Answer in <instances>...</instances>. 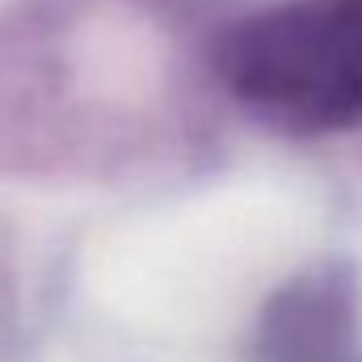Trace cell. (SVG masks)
Instances as JSON below:
<instances>
[{
  "label": "cell",
  "instance_id": "1",
  "mask_svg": "<svg viewBox=\"0 0 362 362\" xmlns=\"http://www.w3.org/2000/svg\"><path fill=\"white\" fill-rule=\"evenodd\" d=\"M219 72L249 110L286 131L362 122V0H295L219 42Z\"/></svg>",
  "mask_w": 362,
  "mask_h": 362
},
{
  "label": "cell",
  "instance_id": "2",
  "mask_svg": "<svg viewBox=\"0 0 362 362\" xmlns=\"http://www.w3.org/2000/svg\"><path fill=\"white\" fill-rule=\"evenodd\" d=\"M262 350L270 362H362L346 274H308L278 291L262 316Z\"/></svg>",
  "mask_w": 362,
  "mask_h": 362
}]
</instances>
